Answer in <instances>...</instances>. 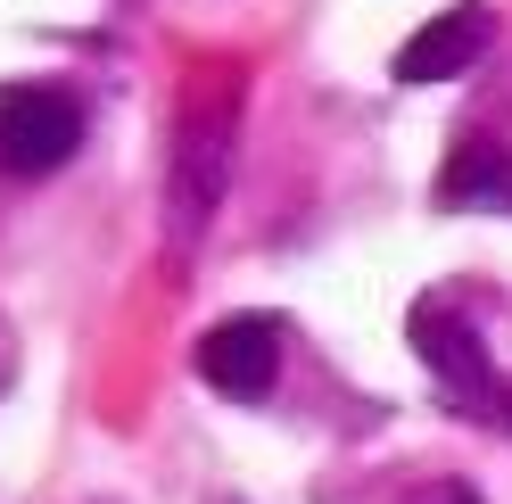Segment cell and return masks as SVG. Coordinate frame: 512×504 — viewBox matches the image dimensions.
<instances>
[{"instance_id":"1","label":"cell","mask_w":512,"mask_h":504,"mask_svg":"<svg viewBox=\"0 0 512 504\" xmlns=\"http://www.w3.org/2000/svg\"><path fill=\"white\" fill-rule=\"evenodd\" d=\"M240 108H248V75L240 67H207L182 91L174 116V157H166V248L174 265L207 240L223 182H232V149H240Z\"/></svg>"},{"instance_id":"2","label":"cell","mask_w":512,"mask_h":504,"mask_svg":"<svg viewBox=\"0 0 512 504\" xmlns=\"http://www.w3.org/2000/svg\"><path fill=\"white\" fill-rule=\"evenodd\" d=\"M83 149V108L58 83H0V174L42 182Z\"/></svg>"},{"instance_id":"3","label":"cell","mask_w":512,"mask_h":504,"mask_svg":"<svg viewBox=\"0 0 512 504\" xmlns=\"http://www.w3.org/2000/svg\"><path fill=\"white\" fill-rule=\"evenodd\" d=\"M405 331H413V356H422L438 372V389L455 397V414H496V364H488V339L471 331V314L455 298H413L405 314Z\"/></svg>"},{"instance_id":"4","label":"cell","mask_w":512,"mask_h":504,"mask_svg":"<svg viewBox=\"0 0 512 504\" xmlns=\"http://www.w3.org/2000/svg\"><path fill=\"white\" fill-rule=\"evenodd\" d=\"M199 381L232 405L273 397L281 381V314H223V323L199 339Z\"/></svg>"},{"instance_id":"5","label":"cell","mask_w":512,"mask_h":504,"mask_svg":"<svg viewBox=\"0 0 512 504\" xmlns=\"http://www.w3.org/2000/svg\"><path fill=\"white\" fill-rule=\"evenodd\" d=\"M488 50H496V9H438L422 34L397 50V83H446V75H471Z\"/></svg>"},{"instance_id":"6","label":"cell","mask_w":512,"mask_h":504,"mask_svg":"<svg viewBox=\"0 0 512 504\" xmlns=\"http://www.w3.org/2000/svg\"><path fill=\"white\" fill-rule=\"evenodd\" d=\"M438 199H446V207L512 215V149H504V141H463V149L438 166Z\"/></svg>"},{"instance_id":"7","label":"cell","mask_w":512,"mask_h":504,"mask_svg":"<svg viewBox=\"0 0 512 504\" xmlns=\"http://www.w3.org/2000/svg\"><path fill=\"white\" fill-rule=\"evenodd\" d=\"M405 504H479V488L471 480H430V488H413Z\"/></svg>"},{"instance_id":"8","label":"cell","mask_w":512,"mask_h":504,"mask_svg":"<svg viewBox=\"0 0 512 504\" xmlns=\"http://www.w3.org/2000/svg\"><path fill=\"white\" fill-rule=\"evenodd\" d=\"M17 381V331H9V314H0V389Z\"/></svg>"},{"instance_id":"9","label":"cell","mask_w":512,"mask_h":504,"mask_svg":"<svg viewBox=\"0 0 512 504\" xmlns=\"http://www.w3.org/2000/svg\"><path fill=\"white\" fill-rule=\"evenodd\" d=\"M496 422H504V430H512V381H504V389H496Z\"/></svg>"}]
</instances>
